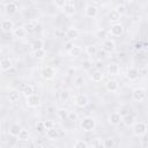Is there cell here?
I'll use <instances>...</instances> for the list:
<instances>
[{
    "mask_svg": "<svg viewBox=\"0 0 148 148\" xmlns=\"http://www.w3.org/2000/svg\"><path fill=\"white\" fill-rule=\"evenodd\" d=\"M74 104H75L76 106H79V108H84V106H87V105H88V98H87V96L83 95V94L76 95V96L74 97Z\"/></svg>",
    "mask_w": 148,
    "mask_h": 148,
    "instance_id": "obj_6",
    "label": "cell"
},
{
    "mask_svg": "<svg viewBox=\"0 0 148 148\" xmlns=\"http://www.w3.org/2000/svg\"><path fill=\"white\" fill-rule=\"evenodd\" d=\"M1 29L3 32H9L12 30H14V23L12 20H3L1 22Z\"/></svg>",
    "mask_w": 148,
    "mask_h": 148,
    "instance_id": "obj_19",
    "label": "cell"
},
{
    "mask_svg": "<svg viewBox=\"0 0 148 148\" xmlns=\"http://www.w3.org/2000/svg\"><path fill=\"white\" fill-rule=\"evenodd\" d=\"M29 138H30V134H29V132H28L27 130H24V128H22L21 132H20L18 135H17V139L21 140V141H28Z\"/></svg>",
    "mask_w": 148,
    "mask_h": 148,
    "instance_id": "obj_29",
    "label": "cell"
},
{
    "mask_svg": "<svg viewBox=\"0 0 148 148\" xmlns=\"http://www.w3.org/2000/svg\"><path fill=\"white\" fill-rule=\"evenodd\" d=\"M90 145L87 142V141H83V140H76L74 143H73V147L74 148H88Z\"/></svg>",
    "mask_w": 148,
    "mask_h": 148,
    "instance_id": "obj_34",
    "label": "cell"
},
{
    "mask_svg": "<svg viewBox=\"0 0 148 148\" xmlns=\"http://www.w3.org/2000/svg\"><path fill=\"white\" fill-rule=\"evenodd\" d=\"M116 10L120 14V16H123V15L126 14V6H125V5H118V6L116 7Z\"/></svg>",
    "mask_w": 148,
    "mask_h": 148,
    "instance_id": "obj_42",
    "label": "cell"
},
{
    "mask_svg": "<svg viewBox=\"0 0 148 148\" xmlns=\"http://www.w3.org/2000/svg\"><path fill=\"white\" fill-rule=\"evenodd\" d=\"M68 113H69V111H68L67 109H65V108H61V109H59V110L57 111L58 117H59L60 119H62V120L68 118Z\"/></svg>",
    "mask_w": 148,
    "mask_h": 148,
    "instance_id": "obj_31",
    "label": "cell"
},
{
    "mask_svg": "<svg viewBox=\"0 0 148 148\" xmlns=\"http://www.w3.org/2000/svg\"><path fill=\"white\" fill-rule=\"evenodd\" d=\"M95 67H96V69H102V67H103V62H102V60H97L96 62H95Z\"/></svg>",
    "mask_w": 148,
    "mask_h": 148,
    "instance_id": "obj_49",
    "label": "cell"
},
{
    "mask_svg": "<svg viewBox=\"0 0 148 148\" xmlns=\"http://www.w3.org/2000/svg\"><path fill=\"white\" fill-rule=\"evenodd\" d=\"M90 79H91V81L92 82H101L102 80H103V73L99 71V69H96L92 74H91V76H90Z\"/></svg>",
    "mask_w": 148,
    "mask_h": 148,
    "instance_id": "obj_27",
    "label": "cell"
},
{
    "mask_svg": "<svg viewBox=\"0 0 148 148\" xmlns=\"http://www.w3.org/2000/svg\"><path fill=\"white\" fill-rule=\"evenodd\" d=\"M35 145H36L37 147H45V146H46V143H45L42 139H37L36 142H35Z\"/></svg>",
    "mask_w": 148,
    "mask_h": 148,
    "instance_id": "obj_48",
    "label": "cell"
},
{
    "mask_svg": "<svg viewBox=\"0 0 148 148\" xmlns=\"http://www.w3.org/2000/svg\"><path fill=\"white\" fill-rule=\"evenodd\" d=\"M13 34H14V36L17 37V38H23V37H25V35H27L28 32H27V30H25L24 27H17V28H14Z\"/></svg>",
    "mask_w": 148,
    "mask_h": 148,
    "instance_id": "obj_23",
    "label": "cell"
},
{
    "mask_svg": "<svg viewBox=\"0 0 148 148\" xmlns=\"http://www.w3.org/2000/svg\"><path fill=\"white\" fill-rule=\"evenodd\" d=\"M62 10H64L65 15H67V16H73V15L75 14V7L72 5V2H67V3L64 6Z\"/></svg>",
    "mask_w": 148,
    "mask_h": 148,
    "instance_id": "obj_21",
    "label": "cell"
},
{
    "mask_svg": "<svg viewBox=\"0 0 148 148\" xmlns=\"http://www.w3.org/2000/svg\"><path fill=\"white\" fill-rule=\"evenodd\" d=\"M0 135H1V139H0V140H1V142H3V141L6 140V139H5V133H3V132H1V134H0Z\"/></svg>",
    "mask_w": 148,
    "mask_h": 148,
    "instance_id": "obj_56",
    "label": "cell"
},
{
    "mask_svg": "<svg viewBox=\"0 0 148 148\" xmlns=\"http://www.w3.org/2000/svg\"><path fill=\"white\" fill-rule=\"evenodd\" d=\"M142 49V43L140 42V43H136L135 44V50H141Z\"/></svg>",
    "mask_w": 148,
    "mask_h": 148,
    "instance_id": "obj_54",
    "label": "cell"
},
{
    "mask_svg": "<svg viewBox=\"0 0 148 148\" xmlns=\"http://www.w3.org/2000/svg\"><path fill=\"white\" fill-rule=\"evenodd\" d=\"M139 75H140V72H139V69H138L136 67H134V66L128 67L127 71H126V76H127V79L131 80V81H135V80L139 77Z\"/></svg>",
    "mask_w": 148,
    "mask_h": 148,
    "instance_id": "obj_7",
    "label": "cell"
},
{
    "mask_svg": "<svg viewBox=\"0 0 148 148\" xmlns=\"http://www.w3.org/2000/svg\"><path fill=\"white\" fill-rule=\"evenodd\" d=\"M92 67V62L90 60H83L82 61V68L83 71H89Z\"/></svg>",
    "mask_w": 148,
    "mask_h": 148,
    "instance_id": "obj_41",
    "label": "cell"
},
{
    "mask_svg": "<svg viewBox=\"0 0 148 148\" xmlns=\"http://www.w3.org/2000/svg\"><path fill=\"white\" fill-rule=\"evenodd\" d=\"M46 111H47L49 113H54V112H56V108H54L53 105H49V106L46 108Z\"/></svg>",
    "mask_w": 148,
    "mask_h": 148,
    "instance_id": "obj_50",
    "label": "cell"
},
{
    "mask_svg": "<svg viewBox=\"0 0 148 148\" xmlns=\"http://www.w3.org/2000/svg\"><path fill=\"white\" fill-rule=\"evenodd\" d=\"M22 92H23V95H24L25 97H28V96H30V95H32V94L35 92V89H34V87H32L31 84H27V86L24 87V89L22 90Z\"/></svg>",
    "mask_w": 148,
    "mask_h": 148,
    "instance_id": "obj_35",
    "label": "cell"
},
{
    "mask_svg": "<svg viewBox=\"0 0 148 148\" xmlns=\"http://www.w3.org/2000/svg\"><path fill=\"white\" fill-rule=\"evenodd\" d=\"M140 18H141V15H140L139 12H134V13L132 14V20H133V21H139Z\"/></svg>",
    "mask_w": 148,
    "mask_h": 148,
    "instance_id": "obj_47",
    "label": "cell"
},
{
    "mask_svg": "<svg viewBox=\"0 0 148 148\" xmlns=\"http://www.w3.org/2000/svg\"><path fill=\"white\" fill-rule=\"evenodd\" d=\"M102 49H103L105 52H112V51H114V49H116V43H114L113 40L106 38V39H104L103 43H102Z\"/></svg>",
    "mask_w": 148,
    "mask_h": 148,
    "instance_id": "obj_12",
    "label": "cell"
},
{
    "mask_svg": "<svg viewBox=\"0 0 148 148\" xmlns=\"http://www.w3.org/2000/svg\"><path fill=\"white\" fill-rule=\"evenodd\" d=\"M90 146H92V147H101V146H103V141L102 140H99L98 138H96L92 142H91V145Z\"/></svg>",
    "mask_w": 148,
    "mask_h": 148,
    "instance_id": "obj_45",
    "label": "cell"
},
{
    "mask_svg": "<svg viewBox=\"0 0 148 148\" xmlns=\"http://www.w3.org/2000/svg\"><path fill=\"white\" fill-rule=\"evenodd\" d=\"M147 131H148V126H147L146 123H143V121H135L134 123V125H133V133H134V135L143 136V135H146Z\"/></svg>",
    "mask_w": 148,
    "mask_h": 148,
    "instance_id": "obj_2",
    "label": "cell"
},
{
    "mask_svg": "<svg viewBox=\"0 0 148 148\" xmlns=\"http://www.w3.org/2000/svg\"><path fill=\"white\" fill-rule=\"evenodd\" d=\"M44 124H45V127L46 130L51 128V127H54V123L52 120H44Z\"/></svg>",
    "mask_w": 148,
    "mask_h": 148,
    "instance_id": "obj_46",
    "label": "cell"
},
{
    "mask_svg": "<svg viewBox=\"0 0 148 148\" xmlns=\"http://www.w3.org/2000/svg\"><path fill=\"white\" fill-rule=\"evenodd\" d=\"M96 126H97V123H96V120H95V118H92V117H84L81 121H80V127L83 130V131H86V132H90V131H94L95 128H96Z\"/></svg>",
    "mask_w": 148,
    "mask_h": 148,
    "instance_id": "obj_1",
    "label": "cell"
},
{
    "mask_svg": "<svg viewBox=\"0 0 148 148\" xmlns=\"http://www.w3.org/2000/svg\"><path fill=\"white\" fill-rule=\"evenodd\" d=\"M46 136H47L50 140H56V139L59 138V132H58V130L56 128V126H54V127H51V128H49V130H46Z\"/></svg>",
    "mask_w": 148,
    "mask_h": 148,
    "instance_id": "obj_22",
    "label": "cell"
},
{
    "mask_svg": "<svg viewBox=\"0 0 148 148\" xmlns=\"http://www.w3.org/2000/svg\"><path fill=\"white\" fill-rule=\"evenodd\" d=\"M105 88L110 91V92H117L119 89V83L116 80H108L105 83Z\"/></svg>",
    "mask_w": 148,
    "mask_h": 148,
    "instance_id": "obj_13",
    "label": "cell"
},
{
    "mask_svg": "<svg viewBox=\"0 0 148 148\" xmlns=\"http://www.w3.org/2000/svg\"><path fill=\"white\" fill-rule=\"evenodd\" d=\"M83 84H84V77H83L82 75L75 76V79H74V86L77 87V88H80V87H82Z\"/></svg>",
    "mask_w": 148,
    "mask_h": 148,
    "instance_id": "obj_37",
    "label": "cell"
},
{
    "mask_svg": "<svg viewBox=\"0 0 148 148\" xmlns=\"http://www.w3.org/2000/svg\"><path fill=\"white\" fill-rule=\"evenodd\" d=\"M53 2L58 8H64V6L67 3L66 0H53Z\"/></svg>",
    "mask_w": 148,
    "mask_h": 148,
    "instance_id": "obj_44",
    "label": "cell"
},
{
    "mask_svg": "<svg viewBox=\"0 0 148 148\" xmlns=\"http://www.w3.org/2000/svg\"><path fill=\"white\" fill-rule=\"evenodd\" d=\"M25 102H27V105L30 106V108H37V106H39V105L42 104V99H40V97L37 96V95H35V94L28 96Z\"/></svg>",
    "mask_w": 148,
    "mask_h": 148,
    "instance_id": "obj_5",
    "label": "cell"
},
{
    "mask_svg": "<svg viewBox=\"0 0 148 148\" xmlns=\"http://www.w3.org/2000/svg\"><path fill=\"white\" fill-rule=\"evenodd\" d=\"M34 54H35V57H36L37 59H43V58L46 56V52H45L44 49H40V50L34 51Z\"/></svg>",
    "mask_w": 148,
    "mask_h": 148,
    "instance_id": "obj_39",
    "label": "cell"
},
{
    "mask_svg": "<svg viewBox=\"0 0 148 148\" xmlns=\"http://www.w3.org/2000/svg\"><path fill=\"white\" fill-rule=\"evenodd\" d=\"M9 1H13V2H16V1H18V0H9Z\"/></svg>",
    "mask_w": 148,
    "mask_h": 148,
    "instance_id": "obj_59",
    "label": "cell"
},
{
    "mask_svg": "<svg viewBox=\"0 0 148 148\" xmlns=\"http://www.w3.org/2000/svg\"><path fill=\"white\" fill-rule=\"evenodd\" d=\"M105 53H106V52L102 49V51H97V53H96V54H98V57H99V58H101V57H102V58H104V57H105Z\"/></svg>",
    "mask_w": 148,
    "mask_h": 148,
    "instance_id": "obj_51",
    "label": "cell"
},
{
    "mask_svg": "<svg viewBox=\"0 0 148 148\" xmlns=\"http://www.w3.org/2000/svg\"><path fill=\"white\" fill-rule=\"evenodd\" d=\"M96 37L98 38V39H106V37H108V31L105 30V29H99V30H97L96 31Z\"/></svg>",
    "mask_w": 148,
    "mask_h": 148,
    "instance_id": "obj_38",
    "label": "cell"
},
{
    "mask_svg": "<svg viewBox=\"0 0 148 148\" xmlns=\"http://www.w3.org/2000/svg\"><path fill=\"white\" fill-rule=\"evenodd\" d=\"M82 52H83V50H82L81 46H76V45H74V47L69 51V54H71L72 57H80V56L82 54Z\"/></svg>",
    "mask_w": 148,
    "mask_h": 148,
    "instance_id": "obj_30",
    "label": "cell"
},
{
    "mask_svg": "<svg viewBox=\"0 0 148 148\" xmlns=\"http://www.w3.org/2000/svg\"><path fill=\"white\" fill-rule=\"evenodd\" d=\"M39 31H42V24L38 22V24L36 25V29H35V32H39Z\"/></svg>",
    "mask_w": 148,
    "mask_h": 148,
    "instance_id": "obj_52",
    "label": "cell"
},
{
    "mask_svg": "<svg viewBox=\"0 0 148 148\" xmlns=\"http://www.w3.org/2000/svg\"><path fill=\"white\" fill-rule=\"evenodd\" d=\"M124 1H125V2H127V3H131L133 0H124Z\"/></svg>",
    "mask_w": 148,
    "mask_h": 148,
    "instance_id": "obj_57",
    "label": "cell"
},
{
    "mask_svg": "<svg viewBox=\"0 0 148 148\" xmlns=\"http://www.w3.org/2000/svg\"><path fill=\"white\" fill-rule=\"evenodd\" d=\"M5 12H6L8 15H14V14L17 12V5H16V2L9 1L8 3H6V6H5Z\"/></svg>",
    "mask_w": 148,
    "mask_h": 148,
    "instance_id": "obj_18",
    "label": "cell"
},
{
    "mask_svg": "<svg viewBox=\"0 0 148 148\" xmlns=\"http://www.w3.org/2000/svg\"><path fill=\"white\" fill-rule=\"evenodd\" d=\"M38 22H39L38 20H31V21H29V22L24 25L27 32H35V29H36V25L38 24Z\"/></svg>",
    "mask_w": 148,
    "mask_h": 148,
    "instance_id": "obj_25",
    "label": "cell"
},
{
    "mask_svg": "<svg viewBox=\"0 0 148 148\" xmlns=\"http://www.w3.org/2000/svg\"><path fill=\"white\" fill-rule=\"evenodd\" d=\"M121 118H123V117H121V114H120L119 112H112V113L110 114V117H109V123H110L111 125L117 126V125L120 124Z\"/></svg>",
    "mask_w": 148,
    "mask_h": 148,
    "instance_id": "obj_17",
    "label": "cell"
},
{
    "mask_svg": "<svg viewBox=\"0 0 148 148\" xmlns=\"http://www.w3.org/2000/svg\"><path fill=\"white\" fill-rule=\"evenodd\" d=\"M64 47H65V50H66L67 52H69V51L74 47V43H73V40H67V42L64 44Z\"/></svg>",
    "mask_w": 148,
    "mask_h": 148,
    "instance_id": "obj_43",
    "label": "cell"
},
{
    "mask_svg": "<svg viewBox=\"0 0 148 148\" xmlns=\"http://www.w3.org/2000/svg\"><path fill=\"white\" fill-rule=\"evenodd\" d=\"M12 67H13V61H12V59L8 58V57H3V58L1 59V61H0V69H1V72H7V71H9Z\"/></svg>",
    "mask_w": 148,
    "mask_h": 148,
    "instance_id": "obj_9",
    "label": "cell"
},
{
    "mask_svg": "<svg viewBox=\"0 0 148 148\" xmlns=\"http://www.w3.org/2000/svg\"><path fill=\"white\" fill-rule=\"evenodd\" d=\"M123 32H124V27L120 23H118V22L113 23L111 25V28H110V34L112 36H114V37H118V36L123 35Z\"/></svg>",
    "mask_w": 148,
    "mask_h": 148,
    "instance_id": "obj_8",
    "label": "cell"
},
{
    "mask_svg": "<svg viewBox=\"0 0 148 148\" xmlns=\"http://www.w3.org/2000/svg\"><path fill=\"white\" fill-rule=\"evenodd\" d=\"M35 128H36V132L42 134L44 132H46V127H45V124L44 121H37L36 125H35Z\"/></svg>",
    "mask_w": 148,
    "mask_h": 148,
    "instance_id": "obj_32",
    "label": "cell"
},
{
    "mask_svg": "<svg viewBox=\"0 0 148 148\" xmlns=\"http://www.w3.org/2000/svg\"><path fill=\"white\" fill-rule=\"evenodd\" d=\"M108 17H109L110 22L117 23V22L119 21V18H120V14H119V13L116 10V8H114V9H112V10H110V12H109V14H108Z\"/></svg>",
    "mask_w": 148,
    "mask_h": 148,
    "instance_id": "obj_24",
    "label": "cell"
},
{
    "mask_svg": "<svg viewBox=\"0 0 148 148\" xmlns=\"http://www.w3.org/2000/svg\"><path fill=\"white\" fill-rule=\"evenodd\" d=\"M8 99L10 103H16L20 99V90L18 89H10L8 91Z\"/></svg>",
    "mask_w": 148,
    "mask_h": 148,
    "instance_id": "obj_16",
    "label": "cell"
},
{
    "mask_svg": "<svg viewBox=\"0 0 148 148\" xmlns=\"http://www.w3.org/2000/svg\"><path fill=\"white\" fill-rule=\"evenodd\" d=\"M21 130H22V127H21V125H20L18 123H13V124H10L9 127H8V133H9L12 136H17L18 133L21 132Z\"/></svg>",
    "mask_w": 148,
    "mask_h": 148,
    "instance_id": "obj_14",
    "label": "cell"
},
{
    "mask_svg": "<svg viewBox=\"0 0 148 148\" xmlns=\"http://www.w3.org/2000/svg\"><path fill=\"white\" fill-rule=\"evenodd\" d=\"M69 98H71V94L68 90H61L59 92V102L60 103H66L69 101Z\"/></svg>",
    "mask_w": 148,
    "mask_h": 148,
    "instance_id": "obj_26",
    "label": "cell"
},
{
    "mask_svg": "<svg viewBox=\"0 0 148 148\" xmlns=\"http://www.w3.org/2000/svg\"><path fill=\"white\" fill-rule=\"evenodd\" d=\"M73 0H66V2H72Z\"/></svg>",
    "mask_w": 148,
    "mask_h": 148,
    "instance_id": "obj_58",
    "label": "cell"
},
{
    "mask_svg": "<svg viewBox=\"0 0 148 148\" xmlns=\"http://www.w3.org/2000/svg\"><path fill=\"white\" fill-rule=\"evenodd\" d=\"M106 71H108V74H110V75H118L120 69H119L118 64H116V62H110V64L108 65V67H106Z\"/></svg>",
    "mask_w": 148,
    "mask_h": 148,
    "instance_id": "obj_20",
    "label": "cell"
},
{
    "mask_svg": "<svg viewBox=\"0 0 148 148\" xmlns=\"http://www.w3.org/2000/svg\"><path fill=\"white\" fill-rule=\"evenodd\" d=\"M56 75V69L52 66H45L42 68V76L45 80H52Z\"/></svg>",
    "mask_w": 148,
    "mask_h": 148,
    "instance_id": "obj_4",
    "label": "cell"
},
{
    "mask_svg": "<svg viewBox=\"0 0 148 148\" xmlns=\"http://www.w3.org/2000/svg\"><path fill=\"white\" fill-rule=\"evenodd\" d=\"M146 96H147V94H146V90L143 88H135L132 91V98L135 102H142V101H145L146 99Z\"/></svg>",
    "mask_w": 148,
    "mask_h": 148,
    "instance_id": "obj_3",
    "label": "cell"
},
{
    "mask_svg": "<svg viewBox=\"0 0 148 148\" xmlns=\"http://www.w3.org/2000/svg\"><path fill=\"white\" fill-rule=\"evenodd\" d=\"M97 47L95 45H88L86 49H84V52L88 54V56H96L97 53Z\"/></svg>",
    "mask_w": 148,
    "mask_h": 148,
    "instance_id": "obj_33",
    "label": "cell"
},
{
    "mask_svg": "<svg viewBox=\"0 0 148 148\" xmlns=\"http://www.w3.org/2000/svg\"><path fill=\"white\" fill-rule=\"evenodd\" d=\"M121 121H123V123H124V125H126V126H133V125H134V123H135V116H134L133 113L128 112L127 114L123 116Z\"/></svg>",
    "mask_w": 148,
    "mask_h": 148,
    "instance_id": "obj_15",
    "label": "cell"
},
{
    "mask_svg": "<svg viewBox=\"0 0 148 148\" xmlns=\"http://www.w3.org/2000/svg\"><path fill=\"white\" fill-rule=\"evenodd\" d=\"M79 29L77 28H75V27H71V28H68L67 30H66V32H65V37L68 39V40H73V39H75L76 37H79Z\"/></svg>",
    "mask_w": 148,
    "mask_h": 148,
    "instance_id": "obj_11",
    "label": "cell"
},
{
    "mask_svg": "<svg viewBox=\"0 0 148 148\" xmlns=\"http://www.w3.org/2000/svg\"><path fill=\"white\" fill-rule=\"evenodd\" d=\"M77 119H79V116H77V113H76L75 111H69L67 120H69V121H76Z\"/></svg>",
    "mask_w": 148,
    "mask_h": 148,
    "instance_id": "obj_40",
    "label": "cell"
},
{
    "mask_svg": "<svg viewBox=\"0 0 148 148\" xmlns=\"http://www.w3.org/2000/svg\"><path fill=\"white\" fill-rule=\"evenodd\" d=\"M25 86H27L25 83H21V84H20V88H18V90H20V91L22 92V90L24 89V87H25Z\"/></svg>",
    "mask_w": 148,
    "mask_h": 148,
    "instance_id": "obj_55",
    "label": "cell"
},
{
    "mask_svg": "<svg viewBox=\"0 0 148 148\" xmlns=\"http://www.w3.org/2000/svg\"><path fill=\"white\" fill-rule=\"evenodd\" d=\"M114 146H116V142H114V140L112 138H106V139L103 140V147H105V148H112Z\"/></svg>",
    "mask_w": 148,
    "mask_h": 148,
    "instance_id": "obj_36",
    "label": "cell"
},
{
    "mask_svg": "<svg viewBox=\"0 0 148 148\" xmlns=\"http://www.w3.org/2000/svg\"><path fill=\"white\" fill-rule=\"evenodd\" d=\"M119 113H120V114H121V117H123V116L127 114L128 112H127V110H126V109H120V110H119Z\"/></svg>",
    "mask_w": 148,
    "mask_h": 148,
    "instance_id": "obj_53",
    "label": "cell"
},
{
    "mask_svg": "<svg viewBox=\"0 0 148 148\" xmlns=\"http://www.w3.org/2000/svg\"><path fill=\"white\" fill-rule=\"evenodd\" d=\"M84 14L87 17H90V18H94L97 16L98 14V8L95 6V5H88L84 9Z\"/></svg>",
    "mask_w": 148,
    "mask_h": 148,
    "instance_id": "obj_10",
    "label": "cell"
},
{
    "mask_svg": "<svg viewBox=\"0 0 148 148\" xmlns=\"http://www.w3.org/2000/svg\"><path fill=\"white\" fill-rule=\"evenodd\" d=\"M31 46H32V50H34V51L44 49V42H43V39L37 38V39H35V40L31 43Z\"/></svg>",
    "mask_w": 148,
    "mask_h": 148,
    "instance_id": "obj_28",
    "label": "cell"
}]
</instances>
